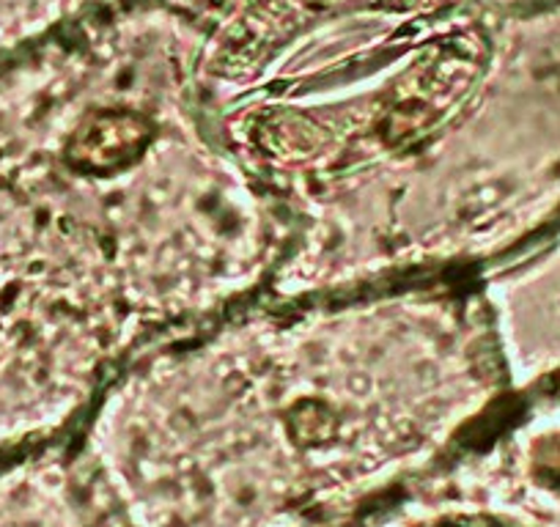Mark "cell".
Here are the masks:
<instances>
[{
    "instance_id": "2",
    "label": "cell",
    "mask_w": 560,
    "mask_h": 527,
    "mask_svg": "<svg viewBox=\"0 0 560 527\" xmlns=\"http://www.w3.org/2000/svg\"><path fill=\"white\" fill-rule=\"evenodd\" d=\"M298 426L300 437H327L330 434V418H327L325 407L319 405H305L298 410V418H292Z\"/></svg>"
},
{
    "instance_id": "1",
    "label": "cell",
    "mask_w": 560,
    "mask_h": 527,
    "mask_svg": "<svg viewBox=\"0 0 560 527\" xmlns=\"http://www.w3.org/2000/svg\"><path fill=\"white\" fill-rule=\"evenodd\" d=\"M152 141V121L140 113H94L72 136L67 163L83 174H116L143 154Z\"/></svg>"
}]
</instances>
